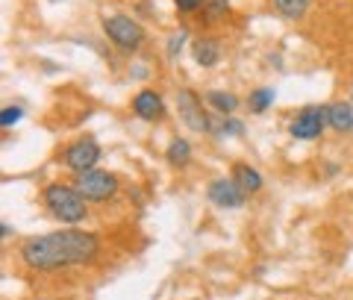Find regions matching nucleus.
<instances>
[{"label": "nucleus", "instance_id": "1", "mask_svg": "<svg viewBox=\"0 0 353 300\" xmlns=\"http://www.w3.org/2000/svg\"><path fill=\"white\" fill-rule=\"evenodd\" d=\"M97 250H101V239L94 232L68 227L27 239L21 244V262L32 271H59L68 265H88Z\"/></svg>", "mask_w": 353, "mask_h": 300}, {"label": "nucleus", "instance_id": "2", "mask_svg": "<svg viewBox=\"0 0 353 300\" xmlns=\"http://www.w3.org/2000/svg\"><path fill=\"white\" fill-rule=\"evenodd\" d=\"M41 200H44V209L68 227L80 224V221H85V215H88V200L77 192V186L50 183V186H44Z\"/></svg>", "mask_w": 353, "mask_h": 300}, {"label": "nucleus", "instance_id": "3", "mask_svg": "<svg viewBox=\"0 0 353 300\" xmlns=\"http://www.w3.org/2000/svg\"><path fill=\"white\" fill-rule=\"evenodd\" d=\"M101 27H103V36L112 41L118 50L132 53L145 44V27L130 15H106L101 21Z\"/></svg>", "mask_w": 353, "mask_h": 300}, {"label": "nucleus", "instance_id": "4", "mask_svg": "<svg viewBox=\"0 0 353 300\" xmlns=\"http://www.w3.org/2000/svg\"><path fill=\"white\" fill-rule=\"evenodd\" d=\"M74 186L88 203H106L118 194V177L112 171H103V168H92V171H83L74 177Z\"/></svg>", "mask_w": 353, "mask_h": 300}, {"label": "nucleus", "instance_id": "5", "mask_svg": "<svg viewBox=\"0 0 353 300\" xmlns=\"http://www.w3.org/2000/svg\"><path fill=\"white\" fill-rule=\"evenodd\" d=\"M176 112H180V121L197 136H206L212 132V118L203 112L201 94L194 88H176Z\"/></svg>", "mask_w": 353, "mask_h": 300}, {"label": "nucleus", "instance_id": "6", "mask_svg": "<svg viewBox=\"0 0 353 300\" xmlns=\"http://www.w3.org/2000/svg\"><path fill=\"white\" fill-rule=\"evenodd\" d=\"M324 130H327V106H321V103L303 106L301 112L292 118V124H289V132H292L294 139H301V141L321 139Z\"/></svg>", "mask_w": 353, "mask_h": 300}, {"label": "nucleus", "instance_id": "7", "mask_svg": "<svg viewBox=\"0 0 353 300\" xmlns=\"http://www.w3.org/2000/svg\"><path fill=\"white\" fill-rule=\"evenodd\" d=\"M206 200L218 209H239V206H245L248 194L233 177H215L206 186Z\"/></svg>", "mask_w": 353, "mask_h": 300}, {"label": "nucleus", "instance_id": "8", "mask_svg": "<svg viewBox=\"0 0 353 300\" xmlns=\"http://www.w3.org/2000/svg\"><path fill=\"white\" fill-rule=\"evenodd\" d=\"M101 144L94 139H80L68 144V150H65V165L74 171V174H83V171H92L97 168V162H101Z\"/></svg>", "mask_w": 353, "mask_h": 300}, {"label": "nucleus", "instance_id": "9", "mask_svg": "<svg viewBox=\"0 0 353 300\" xmlns=\"http://www.w3.org/2000/svg\"><path fill=\"white\" fill-rule=\"evenodd\" d=\"M132 112H136V118L153 124V121L165 118V100L159 92H153V88H141V92L132 97Z\"/></svg>", "mask_w": 353, "mask_h": 300}, {"label": "nucleus", "instance_id": "10", "mask_svg": "<svg viewBox=\"0 0 353 300\" xmlns=\"http://www.w3.org/2000/svg\"><path fill=\"white\" fill-rule=\"evenodd\" d=\"M224 57V50H221V41L218 39H209V36H201L192 41V59L194 65H201V68H215Z\"/></svg>", "mask_w": 353, "mask_h": 300}, {"label": "nucleus", "instance_id": "11", "mask_svg": "<svg viewBox=\"0 0 353 300\" xmlns=\"http://www.w3.org/2000/svg\"><path fill=\"white\" fill-rule=\"evenodd\" d=\"M327 127L341 132V136L353 132V103H347V100L327 103Z\"/></svg>", "mask_w": 353, "mask_h": 300}, {"label": "nucleus", "instance_id": "12", "mask_svg": "<svg viewBox=\"0 0 353 300\" xmlns=\"http://www.w3.org/2000/svg\"><path fill=\"white\" fill-rule=\"evenodd\" d=\"M233 180L245 188V194H256V192H262V186H265L262 174L248 162H236L233 165Z\"/></svg>", "mask_w": 353, "mask_h": 300}, {"label": "nucleus", "instance_id": "13", "mask_svg": "<svg viewBox=\"0 0 353 300\" xmlns=\"http://www.w3.org/2000/svg\"><path fill=\"white\" fill-rule=\"evenodd\" d=\"M203 103L212 106L218 115H233L236 109L241 106V100H239L233 92H221V88H212V92H206Z\"/></svg>", "mask_w": 353, "mask_h": 300}, {"label": "nucleus", "instance_id": "14", "mask_svg": "<svg viewBox=\"0 0 353 300\" xmlns=\"http://www.w3.org/2000/svg\"><path fill=\"white\" fill-rule=\"evenodd\" d=\"M274 3V12L285 21H303L312 9V0H271Z\"/></svg>", "mask_w": 353, "mask_h": 300}, {"label": "nucleus", "instance_id": "15", "mask_svg": "<svg viewBox=\"0 0 353 300\" xmlns=\"http://www.w3.org/2000/svg\"><path fill=\"white\" fill-rule=\"evenodd\" d=\"M192 144L185 141V139H171L168 141V150H165V159H168V165H174V168H185V165L192 162Z\"/></svg>", "mask_w": 353, "mask_h": 300}, {"label": "nucleus", "instance_id": "16", "mask_svg": "<svg viewBox=\"0 0 353 300\" xmlns=\"http://www.w3.org/2000/svg\"><path fill=\"white\" fill-rule=\"evenodd\" d=\"M277 100V92H274L271 86H262V88H253L250 97H248V109L253 115H262V112H268L271 103Z\"/></svg>", "mask_w": 353, "mask_h": 300}, {"label": "nucleus", "instance_id": "17", "mask_svg": "<svg viewBox=\"0 0 353 300\" xmlns=\"http://www.w3.org/2000/svg\"><path fill=\"white\" fill-rule=\"evenodd\" d=\"M212 127H218L215 130L218 139H233V136H241V132H245V121H239L233 115H218V121H212Z\"/></svg>", "mask_w": 353, "mask_h": 300}, {"label": "nucleus", "instance_id": "18", "mask_svg": "<svg viewBox=\"0 0 353 300\" xmlns=\"http://www.w3.org/2000/svg\"><path fill=\"white\" fill-rule=\"evenodd\" d=\"M189 41V30L185 27H176L171 36H168V41H165V57H171V59H176L180 57V50H183V44Z\"/></svg>", "mask_w": 353, "mask_h": 300}, {"label": "nucleus", "instance_id": "19", "mask_svg": "<svg viewBox=\"0 0 353 300\" xmlns=\"http://www.w3.org/2000/svg\"><path fill=\"white\" fill-rule=\"evenodd\" d=\"M201 12H203L206 24H215V21H221V18L230 15V3H227V0H209L206 9H201Z\"/></svg>", "mask_w": 353, "mask_h": 300}, {"label": "nucleus", "instance_id": "20", "mask_svg": "<svg viewBox=\"0 0 353 300\" xmlns=\"http://www.w3.org/2000/svg\"><path fill=\"white\" fill-rule=\"evenodd\" d=\"M21 118H24V106L21 103H6L3 109H0V127L3 130H12Z\"/></svg>", "mask_w": 353, "mask_h": 300}, {"label": "nucleus", "instance_id": "21", "mask_svg": "<svg viewBox=\"0 0 353 300\" xmlns=\"http://www.w3.org/2000/svg\"><path fill=\"white\" fill-rule=\"evenodd\" d=\"M174 6L180 15H194L197 9H203V0H174Z\"/></svg>", "mask_w": 353, "mask_h": 300}, {"label": "nucleus", "instance_id": "22", "mask_svg": "<svg viewBox=\"0 0 353 300\" xmlns=\"http://www.w3.org/2000/svg\"><path fill=\"white\" fill-rule=\"evenodd\" d=\"M333 174H339V165L330 162V165H327V177H333Z\"/></svg>", "mask_w": 353, "mask_h": 300}, {"label": "nucleus", "instance_id": "23", "mask_svg": "<svg viewBox=\"0 0 353 300\" xmlns=\"http://www.w3.org/2000/svg\"><path fill=\"white\" fill-rule=\"evenodd\" d=\"M0 232H3V239L12 236V230H9V224H0Z\"/></svg>", "mask_w": 353, "mask_h": 300}, {"label": "nucleus", "instance_id": "24", "mask_svg": "<svg viewBox=\"0 0 353 300\" xmlns=\"http://www.w3.org/2000/svg\"><path fill=\"white\" fill-rule=\"evenodd\" d=\"M48 3H62V0H48Z\"/></svg>", "mask_w": 353, "mask_h": 300}, {"label": "nucleus", "instance_id": "25", "mask_svg": "<svg viewBox=\"0 0 353 300\" xmlns=\"http://www.w3.org/2000/svg\"><path fill=\"white\" fill-rule=\"evenodd\" d=\"M350 100H353V83H350Z\"/></svg>", "mask_w": 353, "mask_h": 300}]
</instances>
